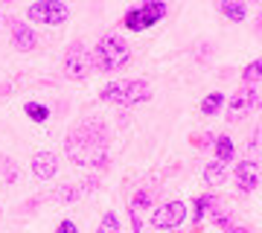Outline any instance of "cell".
Returning a JSON list of instances; mask_svg holds the SVG:
<instances>
[{"label":"cell","mask_w":262,"mask_h":233,"mask_svg":"<svg viewBox=\"0 0 262 233\" xmlns=\"http://www.w3.org/2000/svg\"><path fill=\"white\" fill-rule=\"evenodd\" d=\"M256 105H259V91L256 88H245V91L233 93L230 102H227V120L230 122L242 120L245 114L251 111V108H256Z\"/></svg>","instance_id":"cell-8"},{"label":"cell","mask_w":262,"mask_h":233,"mask_svg":"<svg viewBox=\"0 0 262 233\" xmlns=\"http://www.w3.org/2000/svg\"><path fill=\"white\" fill-rule=\"evenodd\" d=\"M108 129L99 120L79 122L64 140L67 158L76 166H108Z\"/></svg>","instance_id":"cell-1"},{"label":"cell","mask_w":262,"mask_h":233,"mask_svg":"<svg viewBox=\"0 0 262 233\" xmlns=\"http://www.w3.org/2000/svg\"><path fill=\"white\" fill-rule=\"evenodd\" d=\"M56 198L58 201H76V198H79V189H76V186H61L56 193Z\"/></svg>","instance_id":"cell-20"},{"label":"cell","mask_w":262,"mask_h":233,"mask_svg":"<svg viewBox=\"0 0 262 233\" xmlns=\"http://www.w3.org/2000/svg\"><path fill=\"white\" fill-rule=\"evenodd\" d=\"M204 181L210 186H219L227 181V163H219V160H213V163H207L204 166Z\"/></svg>","instance_id":"cell-12"},{"label":"cell","mask_w":262,"mask_h":233,"mask_svg":"<svg viewBox=\"0 0 262 233\" xmlns=\"http://www.w3.org/2000/svg\"><path fill=\"white\" fill-rule=\"evenodd\" d=\"M236 181H239V189L242 193H253L259 186V163L256 160H245L236 166Z\"/></svg>","instance_id":"cell-9"},{"label":"cell","mask_w":262,"mask_h":233,"mask_svg":"<svg viewBox=\"0 0 262 233\" xmlns=\"http://www.w3.org/2000/svg\"><path fill=\"white\" fill-rule=\"evenodd\" d=\"M215 152H219V163H230L236 155V146L230 137H219L215 140Z\"/></svg>","instance_id":"cell-13"},{"label":"cell","mask_w":262,"mask_h":233,"mask_svg":"<svg viewBox=\"0 0 262 233\" xmlns=\"http://www.w3.org/2000/svg\"><path fill=\"white\" fill-rule=\"evenodd\" d=\"M184 219H187V204H184V201H169V204H163V207H158V210H155L151 224H155V227L169 230V227H181V224H184Z\"/></svg>","instance_id":"cell-7"},{"label":"cell","mask_w":262,"mask_h":233,"mask_svg":"<svg viewBox=\"0 0 262 233\" xmlns=\"http://www.w3.org/2000/svg\"><path fill=\"white\" fill-rule=\"evenodd\" d=\"M259 137H262V131L256 129V131H253V140H248V152H253V155H259Z\"/></svg>","instance_id":"cell-22"},{"label":"cell","mask_w":262,"mask_h":233,"mask_svg":"<svg viewBox=\"0 0 262 233\" xmlns=\"http://www.w3.org/2000/svg\"><path fill=\"white\" fill-rule=\"evenodd\" d=\"M32 172H35V178H41V181H50V178L58 172V158L53 152H38L35 158H32Z\"/></svg>","instance_id":"cell-10"},{"label":"cell","mask_w":262,"mask_h":233,"mask_svg":"<svg viewBox=\"0 0 262 233\" xmlns=\"http://www.w3.org/2000/svg\"><path fill=\"white\" fill-rule=\"evenodd\" d=\"M210 207H213V196H201L198 198V216H204Z\"/></svg>","instance_id":"cell-21"},{"label":"cell","mask_w":262,"mask_h":233,"mask_svg":"<svg viewBox=\"0 0 262 233\" xmlns=\"http://www.w3.org/2000/svg\"><path fill=\"white\" fill-rule=\"evenodd\" d=\"M27 114H29V120L44 122V120L50 117V108H47V105H38V102H29V105H27Z\"/></svg>","instance_id":"cell-17"},{"label":"cell","mask_w":262,"mask_h":233,"mask_svg":"<svg viewBox=\"0 0 262 233\" xmlns=\"http://www.w3.org/2000/svg\"><path fill=\"white\" fill-rule=\"evenodd\" d=\"M131 58V47L122 35H105L99 44H96V53H94V61L102 70H120V67L128 65Z\"/></svg>","instance_id":"cell-2"},{"label":"cell","mask_w":262,"mask_h":233,"mask_svg":"<svg viewBox=\"0 0 262 233\" xmlns=\"http://www.w3.org/2000/svg\"><path fill=\"white\" fill-rule=\"evenodd\" d=\"M27 15L35 24H50V27H58V24H64L70 18V12H67L64 3H58V0H41V3H32L27 9Z\"/></svg>","instance_id":"cell-5"},{"label":"cell","mask_w":262,"mask_h":233,"mask_svg":"<svg viewBox=\"0 0 262 233\" xmlns=\"http://www.w3.org/2000/svg\"><path fill=\"white\" fill-rule=\"evenodd\" d=\"M219 9H222V15H225V18L236 20V24H239V20H245V15H248V9H245L242 3H233V0H225Z\"/></svg>","instance_id":"cell-14"},{"label":"cell","mask_w":262,"mask_h":233,"mask_svg":"<svg viewBox=\"0 0 262 233\" xmlns=\"http://www.w3.org/2000/svg\"><path fill=\"white\" fill-rule=\"evenodd\" d=\"M58 233H76V224L73 222H61L58 224Z\"/></svg>","instance_id":"cell-23"},{"label":"cell","mask_w":262,"mask_h":233,"mask_svg":"<svg viewBox=\"0 0 262 233\" xmlns=\"http://www.w3.org/2000/svg\"><path fill=\"white\" fill-rule=\"evenodd\" d=\"M102 102H117V105H137L151 99L149 84L143 79H128V82H111L102 88Z\"/></svg>","instance_id":"cell-3"},{"label":"cell","mask_w":262,"mask_h":233,"mask_svg":"<svg viewBox=\"0 0 262 233\" xmlns=\"http://www.w3.org/2000/svg\"><path fill=\"white\" fill-rule=\"evenodd\" d=\"M163 15H166V3H158V0H151V3L140 6V9H131L128 15H125V27L134 29V32H140V29L151 27V24H158Z\"/></svg>","instance_id":"cell-6"},{"label":"cell","mask_w":262,"mask_h":233,"mask_svg":"<svg viewBox=\"0 0 262 233\" xmlns=\"http://www.w3.org/2000/svg\"><path fill=\"white\" fill-rule=\"evenodd\" d=\"M96 233H120V219H117V213H105Z\"/></svg>","instance_id":"cell-16"},{"label":"cell","mask_w":262,"mask_h":233,"mask_svg":"<svg viewBox=\"0 0 262 233\" xmlns=\"http://www.w3.org/2000/svg\"><path fill=\"white\" fill-rule=\"evenodd\" d=\"M12 41L18 47L20 53H29V50H35L38 47V32L27 24H12Z\"/></svg>","instance_id":"cell-11"},{"label":"cell","mask_w":262,"mask_h":233,"mask_svg":"<svg viewBox=\"0 0 262 233\" xmlns=\"http://www.w3.org/2000/svg\"><path fill=\"white\" fill-rule=\"evenodd\" d=\"M222 102H225V93H210L204 102H201V111H204L207 117H213V114L222 108Z\"/></svg>","instance_id":"cell-15"},{"label":"cell","mask_w":262,"mask_h":233,"mask_svg":"<svg viewBox=\"0 0 262 233\" xmlns=\"http://www.w3.org/2000/svg\"><path fill=\"white\" fill-rule=\"evenodd\" d=\"M91 73H94V53L82 41H73L64 53V76L73 82H82Z\"/></svg>","instance_id":"cell-4"},{"label":"cell","mask_w":262,"mask_h":233,"mask_svg":"<svg viewBox=\"0 0 262 233\" xmlns=\"http://www.w3.org/2000/svg\"><path fill=\"white\" fill-rule=\"evenodd\" d=\"M151 204V193L149 189H140L137 196H134V201H131V213H137V210H143V207Z\"/></svg>","instance_id":"cell-18"},{"label":"cell","mask_w":262,"mask_h":233,"mask_svg":"<svg viewBox=\"0 0 262 233\" xmlns=\"http://www.w3.org/2000/svg\"><path fill=\"white\" fill-rule=\"evenodd\" d=\"M259 61H253V65H248L245 67V73H242V79H245V84H253L256 88V82H259Z\"/></svg>","instance_id":"cell-19"},{"label":"cell","mask_w":262,"mask_h":233,"mask_svg":"<svg viewBox=\"0 0 262 233\" xmlns=\"http://www.w3.org/2000/svg\"><path fill=\"white\" fill-rule=\"evenodd\" d=\"M3 166H9V160H6V158H0V169H3Z\"/></svg>","instance_id":"cell-24"}]
</instances>
